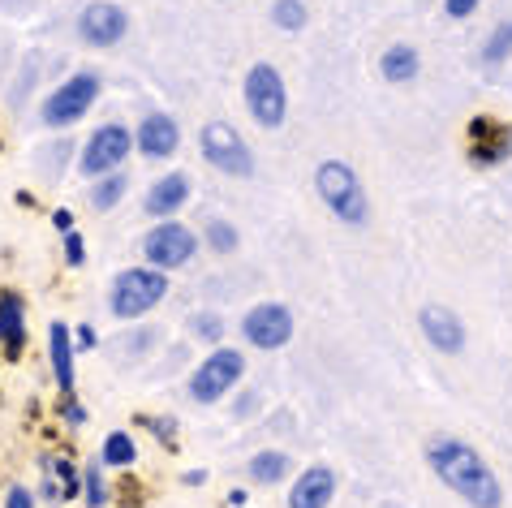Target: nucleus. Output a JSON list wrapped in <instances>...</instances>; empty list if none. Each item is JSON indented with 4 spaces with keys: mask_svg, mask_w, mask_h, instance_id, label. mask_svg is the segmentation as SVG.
Returning a JSON list of instances; mask_svg holds the SVG:
<instances>
[{
    "mask_svg": "<svg viewBox=\"0 0 512 508\" xmlns=\"http://www.w3.org/2000/svg\"><path fill=\"white\" fill-rule=\"evenodd\" d=\"M426 461H431L439 483L448 491H457L465 504H474V508H500L504 504L500 478L491 474V465L469 444L452 440V435H435V440H426Z\"/></svg>",
    "mask_w": 512,
    "mask_h": 508,
    "instance_id": "1",
    "label": "nucleus"
},
{
    "mask_svg": "<svg viewBox=\"0 0 512 508\" xmlns=\"http://www.w3.org/2000/svg\"><path fill=\"white\" fill-rule=\"evenodd\" d=\"M168 293V272L160 267H125L108 289V310L117 319H142L147 310H155Z\"/></svg>",
    "mask_w": 512,
    "mask_h": 508,
    "instance_id": "2",
    "label": "nucleus"
},
{
    "mask_svg": "<svg viewBox=\"0 0 512 508\" xmlns=\"http://www.w3.org/2000/svg\"><path fill=\"white\" fill-rule=\"evenodd\" d=\"M315 190H319V199L327 203V211H332L336 220L366 224V216H371V203H366V194H362V181L345 160H323L319 173H315Z\"/></svg>",
    "mask_w": 512,
    "mask_h": 508,
    "instance_id": "3",
    "label": "nucleus"
},
{
    "mask_svg": "<svg viewBox=\"0 0 512 508\" xmlns=\"http://www.w3.org/2000/svg\"><path fill=\"white\" fill-rule=\"evenodd\" d=\"M95 100H99V74L82 69V74H69L61 87L44 95L39 117H44L48 130H69V125H78L95 108Z\"/></svg>",
    "mask_w": 512,
    "mask_h": 508,
    "instance_id": "4",
    "label": "nucleus"
},
{
    "mask_svg": "<svg viewBox=\"0 0 512 508\" xmlns=\"http://www.w3.org/2000/svg\"><path fill=\"white\" fill-rule=\"evenodd\" d=\"M130 151H134V130L121 125V121H108L87 138V147H82V155H78V173L91 177V181L108 177V173H121V164L130 160Z\"/></svg>",
    "mask_w": 512,
    "mask_h": 508,
    "instance_id": "5",
    "label": "nucleus"
},
{
    "mask_svg": "<svg viewBox=\"0 0 512 508\" xmlns=\"http://www.w3.org/2000/svg\"><path fill=\"white\" fill-rule=\"evenodd\" d=\"M246 108L250 117L263 125V130H280L284 112H289V91H284V78L276 65H254L246 74Z\"/></svg>",
    "mask_w": 512,
    "mask_h": 508,
    "instance_id": "6",
    "label": "nucleus"
},
{
    "mask_svg": "<svg viewBox=\"0 0 512 508\" xmlns=\"http://www.w3.org/2000/svg\"><path fill=\"white\" fill-rule=\"evenodd\" d=\"M198 151H203V160L211 168H220L224 177H250L254 173L250 147L241 143V134L233 130V125H224V121L203 125V134H198Z\"/></svg>",
    "mask_w": 512,
    "mask_h": 508,
    "instance_id": "7",
    "label": "nucleus"
},
{
    "mask_svg": "<svg viewBox=\"0 0 512 508\" xmlns=\"http://www.w3.org/2000/svg\"><path fill=\"white\" fill-rule=\"evenodd\" d=\"M194 250H198V237L181 220H160L147 237H142V254H147V263L160 267V272L186 267L194 259Z\"/></svg>",
    "mask_w": 512,
    "mask_h": 508,
    "instance_id": "8",
    "label": "nucleus"
},
{
    "mask_svg": "<svg viewBox=\"0 0 512 508\" xmlns=\"http://www.w3.org/2000/svg\"><path fill=\"white\" fill-rule=\"evenodd\" d=\"M246 375V358L237 349H216L211 358H203V366L190 375V397L198 405H216L224 392L237 388V379Z\"/></svg>",
    "mask_w": 512,
    "mask_h": 508,
    "instance_id": "9",
    "label": "nucleus"
},
{
    "mask_svg": "<svg viewBox=\"0 0 512 508\" xmlns=\"http://www.w3.org/2000/svg\"><path fill=\"white\" fill-rule=\"evenodd\" d=\"M125 35H130V13L112 0H91L78 13V39L87 48H117Z\"/></svg>",
    "mask_w": 512,
    "mask_h": 508,
    "instance_id": "10",
    "label": "nucleus"
},
{
    "mask_svg": "<svg viewBox=\"0 0 512 508\" xmlns=\"http://www.w3.org/2000/svg\"><path fill=\"white\" fill-rule=\"evenodd\" d=\"M241 336H246L254 349H280V345H289V336H293V315H289V306H280V302H259L246 319H241Z\"/></svg>",
    "mask_w": 512,
    "mask_h": 508,
    "instance_id": "11",
    "label": "nucleus"
},
{
    "mask_svg": "<svg viewBox=\"0 0 512 508\" xmlns=\"http://www.w3.org/2000/svg\"><path fill=\"white\" fill-rule=\"evenodd\" d=\"M134 147L147 155V160H168V155H177V147H181L177 121L168 117V112H147L134 130Z\"/></svg>",
    "mask_w": 512,
    "mask_h": 508,
    "instance_id": "12",
    "label": "nucleus"
},
{
    "mask_svg": "<svg viewBox=\"0 0 512 508\" xmlns=\"http://www.w3.org/2000/svg\"><path fill=\"white\" fill-rule=\"evenodd\" d=\"M418 328H422L426 341L439 349V354H461V349H465V323L457 319V310H448V306H422Z\"/></svg>",
    "mask_w": 512,
    "mask_h": 508,
    "instance_id": "13",
    "label": "nucleus"
},
{
    "mask_svg": "<svg viewBox=\"0 0 512 508\" xmlns=\"http://www.w3.org/2000/svg\"><path fill=\"white\" fill-rule=\"evenodd\" d=\"M469 160L482 164V168H491V164H500L504 155H512V130H504V125H495L487 117H474L469 121Z\"/></svg>",
    "mask_w": 512,
    "mask_h": 508,
    "instance_id": "14",
    "label": "nucleus"
},
{
    "mask_svg": "<svg viewBox=\"0 0 512 508\" xmlns=\"http://www.w3.org/2000/svg\"><path fill=\"white\" fill-rule=\"evenodd\" d=\"M186 199H190V177H186V173H164V177L147 190L142 207H147V216H155V220H173L177 211L186 207Z\"/></svg>",
    "mask_w": 512,
    "mask_h": 508,
    "instance_id": "15",
    "label": "nucleus"
},
{
    "mask_svg": "<svg viewBox=\"0 0 512 508\" xmlns=\"http://www.w3.org/2000/svg\"><path fill=\"white\" fill-rule=\"evenodd\" d=\"M74 332L65 328L61 319L48 328V362H52V379H56V388L65 392V397H74Z\"/></svg>",
    "mask_w": 512,
    "mask_h": 508,
    "instance_id": "16",
    "label": "nucleus"
},
{
    "mask_svg": "<svg viewBox=\"0 0 512 508\" xmlns=\"http://www.w3.org/2000/svg\"><path fill=\"white\" fill-rule=\"evenodd\" d=\"M26 349V302L22 293H0V354L22 358Z\"/></svg>",
    "mask_w": 512,
    "mask_h": 508,
    "instance_id": "17",
    "label": "nucleus"
},
{
    "mask_svg": "<svg viewBox=\"0 0 512 508\" xmlns=\"http://www.w3.org/2000/svg\"><path fill=\"white\" fill-rule=\"evenodd\" d=\"M336 496V474L327 465H310L289 491V508H327Z\"/></svg>",
    "mask_w": 512,
    "mask_h": 508,
    "instance_id": "18",
    "label": "nucleus"
},
{
    "mask_svg": "<svg viewBox=\"0 0 512 508\" xmlns=\"http://www.w3.org/2000/svg\"><path fill=\"white\" fill-rule=\"evenodd\" d=\"M134 461H138V444L130 431H112L104 448H99V465H104V470H130Z\"/></svg>",
    "mask_w": 512,
    "mask_h": 508,
    "instance_id": "19",
    "label": "nucleus"
},
{
    "mask_svg": "<svg viewBox=\"0 0 512 508\" xmlns=\"http://www.w3.org/2000/svg\"><path fill=\"white\" fill-rule=\"evenodd\" d=\"M246 474H250L259 487H272V483H280V478L289 474V453H276V448H263V453H254V457H250Z\"/></svg>",
    "mask_w": 512,
    "mask_h": 508,
    "instance_id": "20",
    "label": "nucleus"
},
{
    "mask_svg": "<svg viewBox=\"0 0 512 508\" xmlns=\"http://www.w3.org/2000/svg\"><path fill=\"white\" fill-rule=\"evenodd\" d=\"M379 74L388 78V82H409V78H418V52L409 48V44H392L388 52H383V61H379Z\"/></svg>",
    "mask_w": 512,
    "mask_h": 508,
    "instance_id": "21",
    "label": "nucleus"
},
{
    "mask_svg": "<svg viewBox=\"0 0 512 508\" xmlns=\"http://www.w3.org/2000/svg\"><path fill=\"white\" fill-rule=\"evenodd\" d=\"M125 190H130V177H125V173L99 177L95 186H91V207H95V211H112V207L125 199Z\"/></svg>",
    "mask_w": 512,
    "mask_h": 508,
    "instance_id": "22",
    "label": "nucleus"
},
{
    "mask_svg": "<svg viewBox=\"0 0 512 508\" xmlns=\"http://www.w3.org/2000/svg\"><path fill=\"white\" fill-rule=\"evenodd\" d=\"M44 470L61 483V500H74V496H82V470L69 457H48L44 461Z\"/></svg>",
    "mask_w": 512,
    "mask_h": 508,
    "instance_id": "23",
    "label": "nucleus"
},
{
    "mask_svg": "<svg viewBox=\"0 0 512 508\" xmlns=\"http://www.w3.org/2000/svg\"><path fill=\"white\" fill-rule=\"evenodd\" d=\"M512 56V22H500L491 31V39L487 44H482V61L487 65H500V61H508Z\"/></svg>",
    "mask_w": 512,
    "mask_h": 508,
    "instance_id": "24",
    "label": "nucleus"
},
{
    "mask_svg": "<svg viewBox=\"0 0 512 508\" xmlns=\"http://www.w3.org/2000/svg\"><path fill=\"white\" fill-rule=\"evenodd\" d=\"M272 22L280 26V31H302L306 26V0H276Z\"/></svg>",
    "mask_w": 512,
    "mask_h": 508,
    "instance_id": "25",
    "label": "nucleus"
},
{
    "mask_svg": "<svg viewBox=\"0 0 512 508\" xmlns=\"http://www.w3.org/2000/svg\"><path fill=\"white\" fill-rule=\"evenodd\" d=\"M104 465L91 461L87 470H82V496H87V508H104L108 504V483H104Z\"/></svg>",
    "mask_w": 512,
    "mask_h": 508,
    "instance_id": "26",
    "label": "nucleus"
},
{
    "mask_svg": "<svg viewBox=\"0 0 512 508\" xmlns=\"http://www.w3.org/2000/svg\"><path fill=\"white\" fill-rule=\"evenodd\" d=\"M203 237H207V246L220 250V254H233V250H237V229H233L229 220H207Z\"/></svg>",
    "mask_w": 512,
    "mask_h": 508,
    "instance_id": "27",
    "label": "nucleus"
},
{
    "mask_svg": "<svg viewBox=\"0 0 512 508\" xmlns=\"http://www.w3.org/2000/svg\"><path fill=\"white\" fill-rule=\"evenodd\" d=\"M190 332H194L203 345H220V336H224V319H220V315H211V310H198V315L190 319Z\"/></svg>",
    "mask_w": 512,
    "mask_h": 508,
    "instance_id": "28",
    "label": "nucleus"
},
{
    "mask_svg": "<svg viewBox=\"0 0 512 508\" xmlns=\"http://www.w3.org/2000/svg\"><path fill=\"white\" fill-rule=\"evenodd\" d=\"M65 263H69V267H82V263H87V242H82V233H74V229L65 233Z\"/></svg>",
    "mask_w": 512,
    "mask_h": 508,
    "instance_id": "29",
    "label": "nucleus"
},
{
    "mask_svg": "<svg viewBox=\"0 0 512 508\" xmlns=\"http://www.w3.org/2000/svg\"><path fill=\"white\" fill-rule=\"evenodd\" d=\"M5 508H35V491L22 487V483H13V487L5 491Z\"/></svg>",
    "mask_w": 512,
    "mask_h": 508,
    "instance_id": "30",
    "label": "nucleus"
},
{
    "mask_svg": "<svg viewBox=\"0 0 512 508\" xmlns=\"http://www.w3.org/2000/svg\"><path fill=\"white\" fill-rule=\"evenodd\" d=\"M61 414H65L69 427H82V422H87V409H82L74 397H65V401H61Z\"/></svg>",
    "mask_w": 512,
    "mask_h": 508,
    "instance_id": "31",
    "label": "nucleus"
},
{
    "mask_svg": "<svg viewBox=\"0 0 512 508\" xmlns=\"http://www.w3.org/2000/svg\"><path fill=\"white\" fill-rule=\"evenodd\" d=\"M444 9H448V18H469L478 9V0H444Z\"/></svg>",
    "mask_w": 512,
    "mask_h": 508,
    "instance_id": "32",
    "label": "nucleus"
},
{
    "mask_svg": "<svg viewBox=\"0 0 512 508\" xmlns=\"http://www.w3.org/2000/svg\"><path fill=\"white\" fill-rule=\"evenodd\" d=\"M95 341H99V336H95L91 323H82V328L74 332V349H95Z\"/></svg>",
    "mask_w": 512,
    "mask_h": 508,
    "instance_id": "33",
    "label": "nucleus"
},
{
    "mask_svg": "<svg viewBox=\"0 0 512 508\" xmlns=\"http://www.w3.org/2000/svg\"><path fill=\"white\" fill-rule=\"evenodd\" d=\"M147 427H151L155 435H160L164 444H173V422H164V418H147Z\"/></svg>",
    "mask_w": 512,
    "mask_h": 508,
    "instance_id": "34",
    "label": "nucleus"
},
{
    "mask_svg": "<svg viewBox=\"0 0 512 508\" xmlns=\"http://www.w3.org/2000/svg\"><path fill=\"white\" fill-rule=\"evenodd\" d=\"M39 496H44V500H61V483H56L52 474H44V487H39Z\"/></svg>",
    "mask_w": 512,
    "mask_h": 508,
    "instance_id": "35",
    "label": "nucleus"
},
{
    "mask_svg": "<svg viewBox=\"0 0 512 508\" xmlns=\"http://www.w3.org/2000/svg\"><path fill=\"white\" fill-rule=\"evenodd\" d=\"M52 224H56V229H61V233H69V229H74V211H52Z\"/></svg>",
    "mask_w": 512,
    "mask_h": 508,
    "instance_id": "36",
    "label": "nucleus"
},
{
    "mask_svg": "<svg viewBox=\"0 0 512 508\" xmlns=\"http://www.w3.org/2000/svg\"><path fill=\"white\" fill-rule=\"evenodd\" d=\"M186 483H190V487H203V483H207V470H190Z\"/></svg>",
    "mask_w": 512,
    "mask_h": 508,
    "instance_id": "37",
    "label": "nucleus"
}]
</instances>
